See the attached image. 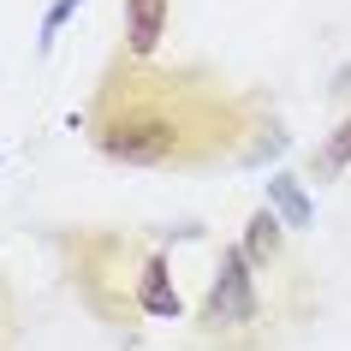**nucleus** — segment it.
<instances>
[{"label": "nucleus", "mask_w": 351, "mask_h": 351, "mask_svg": "<svg viewBox=\"0 0 351 351\" xmlns=\"http://www.w3.org/2000/svg\"><path fill=\"white\" fill-rule=\"evenodd\" d=\"M256 322V286H250V256L244 250H226L215 280H208L203 298V328H250Z\"/></svg>", "instance_id": "obj_1"}, {"label": "nucleus", "mask_w": 351, "mask_h": 351, "mask_svg": "<svg viewBox=\"0 0 351 351\" xmlns=\"http://www.w3.org/2000/svg\"><path fill=\"white\" fill-rule=\"evenodd\" d=\"M101 149H108L113 161L155 167V161H173L179 155V125L167 113H131V119H113L101 131Z\"/></svg>", "instance_id": "obj_2"}, {"label": "nucleus", "mask_w": 351, "mask_h": 351, "mask_svg": "<svg viewBox=\"0 0 351 351\" xmlns=\"http://www.w3.org/2000/svg\"><path fill=\"white\" fill-rule=\"evenodd\" d=\"M167 30V0H125V36L131 54H149Z\"/></svg>", "instance_id": "obj_3"}, {"label": "nucleus", "mask_w": 351, "mask_h": 351, "mask_svg": "<svg viewBox=\"0 0 351 351\" xmlns=\"http://www.w3.org/2000/svg\"><path fill=\"white\" fill-rule=\"evenodd\" d=\"M137 304H143L149 315H179V292L167 286V262L161 256L143 268V292H137Z\"/></svg>", "instance_id": "obj_4"}, {"label": "nucleus", "mask_w": 351, "mask_h": 351, "mask_svg": "<svg viewBox=\"0 0 351 351\" xmlns=\"http://www.w3.org/2000/svg\"><path fill=\"white\" fill-rule=\"evenodd\" d=\"M268 197L280 203V215H286V226H310V221H315L310 197H304V191H298V179H286V173H274V179H268Z\"/></svg>", "instance_id": "obj_5"}, {"label": "nucleus", "mask_w": 351, "mask_h": 351, "mask_svg": "<svg viewBox=\"0 0 351 351\" xmlns=\"http://www.w3.org/2000/svg\"><path fill=\"white\" fill-rule=\"evenodd\" d=\"M274 250H280V221L262 208L256 221H250V232H244V256H250V262H268Z\"/></svg>", "instance_id": "obj_6"}, {"label": "nucleus", "mask_w": 351, "mask_h": 351, "mask_svg": "<svg viewBox=\"0 0 351 351\" xmlns=\"http://www.w3.org/2000/svg\"><path fill=\"white\" fill-rule=\"evenodd\" d=\"M328 167H351V119L339 125V137L328 143Z\"/></svg>", "instance_id": "obj_7"}, {"label": "nucleus", "mask_w": 351, "mask_h": 351, "mask_svg": "<svg viewBox=\"0 0 351 351\" xmlns=\"http://www.w3.org/2000/svg\"><path fill=\"white\" fill-rule=\"evenodd\" d=\"M72 12H77V0H60L54 12H48V24H42V42L54 36V30H60V24H66V19H72Z\"/></svg>", "instance_id": "obj_8"}]
</instances>
